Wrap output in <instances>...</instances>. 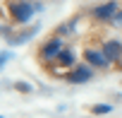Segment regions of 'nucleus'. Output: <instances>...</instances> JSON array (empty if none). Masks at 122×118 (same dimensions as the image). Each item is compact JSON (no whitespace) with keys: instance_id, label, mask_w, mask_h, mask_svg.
Masks as SVG:
<instances>
[{"instance_id":"1","label":"nucleus","mask_w":122,"mask_h":118,"mask_svg":"<svg viewBox=\"0 0 122 118\" xmlns=\"http://www.w3.org/2000/svg\"><path fill=\"white\" fill-rule=\"evenodd\" d=\"M7 12H10L12 24H26V22H31L36 10H34V5L29 3V0H10Z\"/></svg>"},{"instance_id":"2","label":"nucleus","mask_w":122,"mask_h":118,"mask_svg":"<svg viewBox=\"0 0 122 118\" xmlns=\"http://www.w3.org/2000/svg\"><path fill=\"white\" fill-rule=\"evenodd\" d=\"M60 48H62V36H57V34H55L53 39H48V41L38 48V60H41L43 68H50V63H55Z\"/></svg>"},{"instance_id":"3","label":"nucleus","mask_w":122,"mask_h":118,"mask_svg":"<svg viewBox=\"0 0 122 118\" xmlns=\"http://www.w3.org/2000/svg\"><path fill=\"white\" fill-rule=\"evenodd\" d=\"M84 60H86L89 65L98 68V70L112 65V63H110V58L103 53V48H96V46H86V48H84Z\"/></svg>"},{"instance_id":"4","label":"nucleus","mask_w":122,"mask_h":118,"mask_svg":"<svg viewBox=\"0 0 122 118\" xmlns=\"http://www.w3.org/2000/svg\"><path fill=\"white\" fill-rule=\"evenodd\" d=\"M93 65H89V63H84V65H72V72L70 75H65V80L70 82V84H84V82H89L91 77H93Z\"/></svg>"},{"instance_id":"5","label":"nucleus","mask_w":122,"mask_h":118,"mask_svg":"<svg viewBox=\"0 0 122 118\" xmlns=\"http://www.w3.org/2000/svg\"><path fill=\"white\" fill-rule=\"evenodd\" d=\"M117 15V3L110 0V3H103V5H96L91 10V17L96 22H112V17Z\"/></svg>"},{"instance_id":"6","label":"nucleus","mask_w":122,"mask_h":118,"mask_svg":"<svg viewBox=\"0 0 122 118\" xmlns=\"http://www.w3.org/2000/svg\"><path fill=\"white\" fill-rule=\"evenodd\" d=\"M103 53L110 58V63L115 65V63H122V41H117V39H108V41H103Z\"/></svg>"},{"instance_id":"7","label":"nucleus","mask_w":122,"mask_h":118,"mask_svg":"<svg viewBox=\"0 0 122 118\" xmlns=\"http://www.w3.org/2000/svg\"><path fill=\"white\" fill-rule=\"evenodd\" d=\"M77 63V53L72 51V48H60V53H57V58H55V65L57 68H72Z\"/></svg>"},{"instance_id":"8","label":"nucleus","mask_w":122,"mask_h":118,"mask_svg":"<svg viewBox=\"0 0 122 118\" xmlns=\"http://www.w3.org/2000/svg\"><path fill=\"white\" fill-rule=\"evenodd\" d=\"M91 113L93 116H110L112 113V106L110 104H96V106H91Z\"/></svg>"},{"instance_id":"9","label":"nucleus","mask_w":122,"mask_h":118,"mask_svg":"<svg viewBox=\"0 0 122 118\" xmlns=\"http://www.w3.org/2000/svg\"><path fill=\"white\" fill-rule=\"evenodd\" d=\"M12 60V53H7V51H0V70H3L7 63Z\"/></svg>"},{"instance_id":"10","label":"nucleus","mask_w":122,"mask_h":118,"mask_svg":"<svg viewBox=\"0 0 122 118\" xmlns=\"http://www.w3.org/2000/svg\"><path fill=\"white\" fill-rule=\"evenodd\" d=\"M15 89L22 92V94H29V92H31V84H26V82H15Z\"/></svg>"},{"instance_id":"11","label":"nucleus","mask_w":122,"mask_h":118,"mask_svg":"<svg viewBox=\"0 0 122 118\" xmlns=\"http://www.w3.org/2000/svg\"><path fill=\"white\" fill-rule=\"evenodd\" d=\"M112 24H117V27H122V10H117V15L112 17Z\"/></svg>"}]
</instances>
